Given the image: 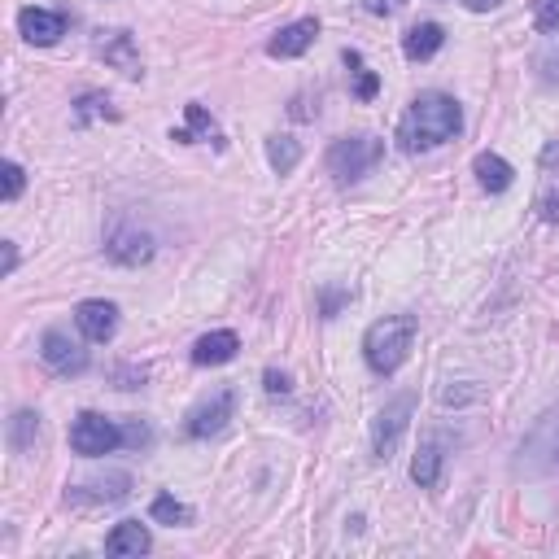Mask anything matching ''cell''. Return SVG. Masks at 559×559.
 Instances as JSON below:
<instances>
[{
  "label": "cell",
  "instance_id": "cell-19",
  "mask_svg": "<svg viewBox=\"0 0 559 559\" xmlns=\"http://www.w3.org/2000/svg\"><path fill=\"white\" fill-rule=\"evenodd\" d=\"M437 477H442V450L437 446H420V455L411 459V481L420 490H433Z\"/></svg>",
  "mask_w": 559,
  "mask_h": 559
},
{
  "label": "cell",
  "instance_id": "cell-7",
  "mask_svg": "<svg viewBox=\"0 0 559 559\" xmlns=\"http://www.w3.org/2000/svg\"><path fill=\"white\" fill-rule=\"evenodd\" d=\"M232 411H236V394H232V389H219V394H210L201 407L188 411L184 433L197 437V442H201V437L223 433V428H228V420H232Z\"/></svg>",
  "mask_w": 559,
  "mask_h": 559
},
{
  "label": "cell",
  "instance_id": "cell-33",
  "mask_svg": "<svg viewBox=\"0 0 559 559\" xmlns=\"http://www.w3.org/2000/svg\"><path fill=\"white\" fill-rule=\"evenodd\" d=\"M14 267H18V245L5 241V276H14Z\"/></svg>",
  "mask_w": 559,
  "mask_h": 559
},
{
  "label": "cell",
  "instance_id": "cell-2",
  "mask_svg": "<svg viewBox=\"0 0 559 559\" xmlns=\"http://www.w3.org/2000/svg\"><path fill=\"white\" fill-rule=\"evenodd\" d=\"M411 346H415V319L411 315H385V319H376V324L367 328L363 359H367L372 372L389 376V372H398V367L407 363Z\"/></svg>",
  "mask_w": 559,
  "mask_h": 559
},
{
  "label": "cell",
  "instance_id": "cell-1",
  "mask_svg": "<svg viewBox=\"0 0 559 559\" xmlns=\"http://www.w3.org/2000/svg\"><path fill=\"white\" fill-rule=\"evenodd\" d=\"M463 127V110L455 97L446 92H424V97L411 101V110L402 114L398 123V145L407 153H420V149H437L446 140H455Z\"/></svg>",
  "mask_w": 559,
  "mask_h": 559
},
{
  "label": "cell",
  "instance_id": "cell-29",
  "mask_svg": "<svg viewBox=\"0 0 559 559\" xmlns=\"http://www.w3.org/2000/svg\"><path fill=\"white\" fill-rule=\"evenodd\" d=\"M123 442L145 446V442H149V428H145V424H127V428H123Z\"/></svg>",
  "mask_w": 559,
  "mask_h": 559
},
{
  "label": "cell",
  "instance_id": "cell-23",
  "mask_svg": "<svg viewBox=\"0 0 559 559\" xmlns=\"http://www.w3.org/2000/svg\"><path fill=\"white\" fill-rule=\"evenodd\" d=\"M346 62L359 70V83H354V97L359 101H372L376 97V88H380V79H376V70H363V57L359 53H346Z\"/></svg>",
  "mask_w": 559,
  "mask_h": 559
},
{
  "label": "cell",
  "instance_id": "cell-11",
  "mask_svg": "<svg viewBox=\"0 0 559 559\" xmlns=\"http://www.w3.org/2000/svg\"><path fill=\"white\" fill-rule=\"evenodd\" d=\"M127 490H132V477L127 472H105L97 481H83V485H70V503H123Z\"/></svg>",
  "mask_w": 559,
  "mask_h": 559
},
{
  "label": "cell",
  "instance_id": "cell-13",
  "mask_svg": "<svg viewBox=\"0 0 559 559\" xmlns=\"http://www.w3.org/2000/svg\"><path fill=\"white\" fill-rule=\"evenodd\" d=\"M236 350H241V337L232 328H219V332H206V337L193 346V363L197 367H219V363H232Z\"/></svg>",
  "mask_w": 559,
  "mask_h": 559
},
{
  "label": "cell",
  "instance_id": "cell-6",
  "mask_svg": "<svg viewBox=\"0 0 559 559\" xmlns=\"http://www.w3.org/2000/svg\"><path fill=\"white\" fill-rule=\"evenodd\" d=\"M411 411H415V394H398L385 411L376 415V424H372V450H376V459H389L398 450L402 433H407V424H411Z\"/></svg>",
  "mask_w": 559,
  "mask_h": 559
},
{
  "label": "cell",
  "instance_id": "cell-21",
  "mask_svg": "<svg viewBox=\"0 0 559 559\" xmlns=\"http://www.w3.org/2000/svg\"><path fill=\"white\" fill-rule=\"evenodd\" d=\"M149 516L158 520V525H171V529H184V525H193V507H184L180 498H171V494H158V498H153Z\"/></svg>",
  "mask_w": 559,
  "mask_h": 559
},
{
  "label": "cell",
  "instance_id": "cell-17",
  "mask_svg": "<svg viewBox=\"0 0 559 559\" xmlns=\"http://www.w3.org/2000/svg\"><path fill=\"white\" fill-rule=\"evenodd\" d=\"M101 57L110 66L123 70V75H132V79L140 75V57H136V44H132V35H127V31H110V35H105V40H101Z\"/></svg>",
  "mask_w": 559,
  "mask_h": 559
},
{
  "label": "cell",
  "instance_id": "cell-12",
  "mask_svg": "<svg viewBox=\"0 0 559 559\" xmlns=\"http://www.w3.org/2000/svg\"><path fill=\"white\" fill-rule=\"evenodd\" d=\"M315 35H319V22L315 18H297V22H289V27H280V35H271L267 53L280 57V62H289V57H302L306 49H311Z\"/></svg>",
  "mask_w": 559,
  "mask_h": 559
},
{
  "label": "cell",
  "instance_id": "cell-15",
  "mask_svg": "<svg viewBox=\"0 0 559 559\" xmlns=\"http://www.w3.org/2000/svg\"><path fill=\"white\" fill-rule=\"evenodd\" d=\"M105 551L127 559V555H145L149 551V529L140 525V520H123V525L110 529V538H105Z\"/></svg>",
  "mask_w": 559,
  "mask_h": 559
},
{
  "label": "cell",
  "instance_id": "cell-18",
  "mask_svg": "<svg viewBox=\"0 0 559 559\" xmlns=\"http://www.w3.org/2000/svg\"><path fill=\"white\" fill-rule=\"evenodd\" d=\"M472 171H477V180L485 193H507L511 188V162L507 158H498V153H477V162H472Z\"/></svg>",
  "mask_w": 559,
  "mask_h": 559
},
{
  "label": "cell",
  "instance_id": "cell-3",
  "mask_svg": "<svg viewBox=\"0 0 559 559\" xmlns=\"http://www.w3.org/2000/svg\"><path fill=\"white\" fill-rule=\"evenodd\" d=\"M380 158H385V140H376L367 132L341 136V140H332V149H328V175L337 184H359L376 171Z\"/></svg>",
  "mask_w": 559,
  "mask_h": 559
},
{
  "label": "cell",
  "instance_id": "cell-8",
  "mask_svg": "<svg viewBox=\"0 0 559 559\" xmlns=\"http://www.w3.org/2000/svg\"><path fill=\"white\" fill-rule=\"evenodd\" d=\"M40 359L53 367V372H62V376H70V372H83L88 367V354L79 350V341H70L62 328H49L44 332V341H40Z\"/></svg>",
  "mask_w": 559,
  "mask_h": 559
},
{
  "label": "cell",
  "instance_id": "cell-30",
  "mask_svg": "<svg viewBox=\"0 0 559 559\" xmlns=\"http://www.w3.org/2000/svg\"><path fill=\"white\" fill-rule=\"evenodd\" d=\"M346 297H350V293H341V289H328V293H324V315H328V319L337 315V306L346 302Z\"/></svg>",
  "mask_w": 559,
  "mask_h": 559
},
{
  "label": "cell",
  "instance_id": "cell-32",
  "mask_svg": "<svg viewBox=\"0 0 559 559\" xmlns=\"http://www.w3.org/2000/svg\"><path fill=\"white\" fill-rule=\"evenodd\" d=\"M463 5H468L472 14H490V9H498L503 0H463Z\"/></svg>",
  "mask_w": 559,
  "mask_h": 559
},
{
  "label": "cell",
  "instance_id": "cell-9",
  "mask_svg": "<svg viewBox=\"0 0 559 559\" xmlns=\"http://www.w3.org/2000/svg\"><path fill=\"white\" fill-rule=\"evenodd\" d=\"M18 31L27 44H40V49H49V44H57L66 35V18L53 14V9H22L18 14Z\"/></svg>",
  "mask_w": 559,
  "mask_h": 559
},
{
  "label": "cell",
  "instance_id": "cell-31",
  "mask_svg": "<svg viewBox=\"0 0 559 559\" xmlns=\"http://www.w3.org/2000/svg\"><path fill=\"white\" fill-rule=\"evenodd\" d=\"M542 219L546 223H559V197H542Z\"/></svg>",
  "mask_w": 559,
  "mask_h": 559
},
{
  "label": "cell",
  "instance_id": "cell-28",
  "mask_svg": "<svg viewBox=\"0 0 559 559\" xmlns=\"http://www.w3.org/2000/svg\"><path fill=\"white\" fill-rule=\"evenodd\" d=\"M367 14H394V9H402L407 0H363Z\"/></svg>",
  "mask_w": 559,
  "mask_h": 559
},
{
  "label": "cell",
  "instance_id": "cell-27",
  "mask_svg": "<svg viewBox=\"0 0 559 559\" xmlns=\"http://www.w3.org/2000/svg\"><path fill=\"white\" fill-rule=\"evenodd\" d=\"M263 380H267V394H289V389H293V385H289V376L276 372V367H271V372H267Z\"/></svg>",
  "mask_w": 559,
  "mask_h": 559
},
{
  "label": "cell",
  "instance_id": "cell-22",
  "mask_svg": "<svg viewBox=\"0 0 559 559\" xmlns=\"http://www.w3.org/2000/svg\"><path fill=\"white\" fill-rule=\"evenodd\" d=\"M35 437H40V415L18 411L14 420H9V442H14V450H31Z\"/></svg>",
  "mask_w": 559,
  "mask_h": 559
},
{
  "label": "cell",
  "instance_id": "cell-4",
  "mask_svg": "<svg viewBox=\"0 0 559 559\" xmlns=\"http://www.w3.org/2000/svg\"><path fill=\"white\" fill-rule=\"evenodd\" d=\"M123 442V433H118L114 420H105L97 411H83L75 428H70V446H75V455L83 459H97V455H110V450Z\"/></svg>",
  "mask_w": 559,
  "mask_h": 559
},
{
  "label": "cell",
  "instance_id": "cell-14",
  "mask_svg": "<svg viewBox=\"0 0 559 559\" xmlns=\"http://www.w3.org/2000/svg\"><path fill=\"white\" fill-rule=\"evenodd\" d=\"M184 114H188V127H180V132H171V140H180V145H197V140H210L214 149H223V132H219V123L206 114V105H184Z\"/></svg>",
  "mask_w": 559,
  "mask_h": 559
},
{
  "label": "cell",
  "instance_id": "cell-10",
  "mask_svg": "<svg viewBox=\"0 0 559 559\" xmlns=\"http://www.w3.org/2000/svg\"><path fill=\"white\" fill-rule=\"evenodd\" d=\"M75 324L92 346H105V341L118 332V306L114 302H83L75 311Z\"/></svg>",
  "mask_w": 559,
  "mask_h": 559
},
{
  "label": "cell",
  "instance_id": "cell-34",
  "mask_svg": "<svg viewBox=\"0 0 559 559\" xmlns=\"http://www.w3.org/2000/svg\"><path fill=\"white\" fill-rule=\"evenodd\" d=\"M555 162H559V140H551V145L542 149V166H546V171H551Z\"/></svg>",
  "mask_w": 559,
  "mask_h": 559
},
{
  "label": "cell",
  "instance_id": "cell-20",
  "mask_svg": "<svg viewBox=\"0 0 559 559\" xmlns=\"http://www.w3.org/2000/svg\"><path fill=\"white\" fill-rule=\"evenodd\" d=\"M267 162L276 175H289L297 162H302V145H297L293 136H271L267 140Z\"/></svg>",
  "mask_w": 559,
  "mask_h": 559
},
{
  "label": "cell",
  "instance_id": "cell-25",
  "mask_svg": "<svg viewBox=\"0 0 559 559\" xmlns=\"http://www.w3.org/2000/svg\"><path fill=\"white\" fill-rule=\"evenodd\" d=\"M538 31H546V35H555L559 31V0H538Z\"/></svg>",
  "mask_w": 559,
  "mask_h": 559
},
{
  "label": "cell",
  "instance_id": "cell-24",
  "mask_svg": "<svg viewBox=\"0 0 559 559\" xmlns=\"http://www.w3.org/2000/svg\"><path fill=\"white\" fill-rule=\"evenodd\" d=\"M97 114H105V118H114V110H110V101H105V97H97V92H92V97H83V101H79V110H75V118H79V123H88V118H97Z\"/></svg>",
  "mask_w": 559,
  "mask_h": 559
},
{
  "label": "cell",
  "instance_id": "cell-26",
  "mask_svg": "<svg viewBox=\"0 0 559 559\" xmlns=\"http://www.w3.org/2000/svg\"><path fill=\"white\" fill-rule=\"evenodd\" d=\"M22 184H27V175H22L18 162H5V201H14L22 193Z\"/></svg>",
  "mask_w": 559,
  "mask_h": 559
},
{
  "label": "cell",
  "instance_id": "cell-16",
  "mask_svg": "<svg viewBox=\"0 0 559 559\" xmlns=\"http://www.w3.org/2000/svg\"><path fill=\"white\" fill-rule=\"evenodd\" d=\"M442 44H446V31L437 27V22H415V27L407 31V40H402V53H407L411 62H428Z\"/></svg>",
  "mask_w": 559,
  "mask_h": 559
},
{
  "label": "cell",
  "instance_id": "cell-5",
  "mask_svg": "<svg viewBox=\"0 0 559 559\" xmlns=\"http://www.w3.org/2000/svg\"><path fill=\"white\" fill-rule=\"evenodd\" d=\"M105 258H110V263H118V267L149 263V258H153V236L145 228H136L132 219L114 223L110 236H105Z\"/></svg>",
  "mask_w": 559,
  "mask_h": 559
}]
</instances>
